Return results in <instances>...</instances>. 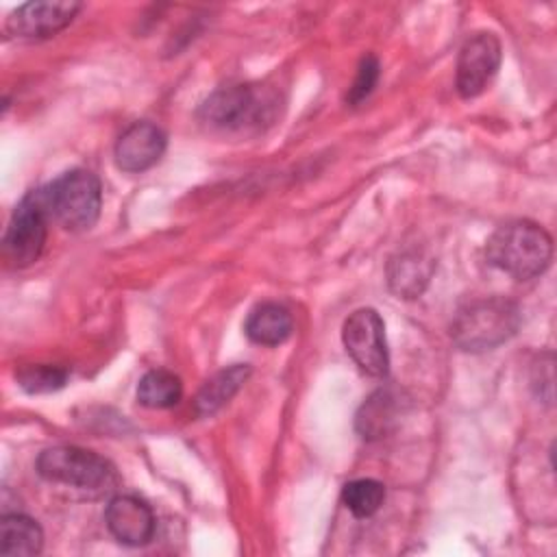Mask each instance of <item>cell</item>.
<instances>
[{"label":"cell","instance_id":"cell-1","mask_svg":"<svg viewBox=\"0 0 557 557\" xmlns=\"http://www.w3.org/2000/svg\"><path fill=\"white\" fill-rule=\"evenodd\" d=\"M487 261L516 281L540 276L553 257V237L531 220L500 224L485 244Z\"/></svg>","mask_w":557,"mask_h":557},{"label":"cell","instance_id":"cell-2","mask_svg":"<svg viewBox=\"0 0 557 557\" xmlns=\"http://www.w3.org/2000/svg\"><path fill=\"white\" fill-rule=\"evenodd\" d=\"M518 326V305L500 296H490L472 300L457 311L450 324V337L459 348L479 352L507 342L516 335Z\"/></svg>","mask_w":557,"mask_h":557},{"label":"cell","instance_id":"cell-3","mask_svg":"<svg viewBox=\"0 0 557 557\" xmlns=\"http://www.w3.org/2000/svg\"><path fill=\"white\" fill-rule=\"evenodd\" d=\"M50 220L67 231H87L96 224L102 207V187L94 172L76 168L39 187Z\"/></svg>","mask_w":557,"mask_h":557},{"label":"cell","instance_id":"cell-4","mask_svg":"<svg viewBox=\"0 0 557 557\" xmlns=\"http://www.w3.org/2000/svg\"><path fill=\"white\" fill-rule=\"evenodd\" d=\"M37 472L50 483L85 492H107L117 483L111 461L81 446H52L37 457Z\"/></svg>","mask_w":557,"mask_h":557},{"label":"cell","instance_id":"cell-5","mask_svg":"<svg viewBox=\"0 0 557 557\" xmlns=\"http://www.w3.org/2000/svg\"><path fill=\"white\" fill-rule=\"evenodd\" d=\"M48 220L50 215L39 189L28 191L17 202L2 239L4 257L13 268H26L41 257L48 237Z\"/></svg>","mask_w":557,"mask_h":557},{"label":"cell","instance_id":"cell-6","mask_svg":"<svg viewBox=\"0 0 557 557\" xmlns=\"http://www.w3.org/2000/svg\"><path fill=\"white\" fill-rule=\"evenodd\" d=\"M342 342L352 361L370 376H385L389 370V350L385 324L372 307L352 311L342 326Z\"/></svg>","mask_w":557,"mask_h":557},{"label":"cell","instance_id":"cell-7","mask_svg":"<svg viewBox=\"0 0 557 557\" xmlns=\"http://www.w3.org/2000/svg\"><path fill=\"white\" fill-rule=\"evenodd\" d=\"M503 59L500 41L494 33L470 35L457 54L455 85L461 98L479 96L496 76Z\"/></svg>","mask_w":557,"mask_h":557},{"label":"cell","instance_id":"cell-8","mask_svg":"<svg viewBox=\"0 0 557 557\" xmlns=\"http://www.w3.org/2000/svg\"><path fill=\"white\" fill-rule=\"evenodd\" d=\"M265 111L263 98L250 85H228L213 91L200 107V117L213 128L242 131L259 124Z\"/></svg>","mask_w":557,"mask_h":557},{"label":"cell","instance_id":"cell-9","mask_svg":"<svg viewBox=\"0 0 557 557\" xmlns=\"http://www.w3.org/2000/svg\"><path fill=\"white\" fill-rule=\"evenodd\" d=\"M81 2H26L20 4L7 20V33L22 39H46L63 30L76 13Z\"/></svg>","mask_w":557,"mask_h":557},{"label":"cell","instance_id":"cell-10","mask_svg":"<svg viewBox=\"0 0 557 557\" xmlns=\"http://www.w3.org/2000/svg\"><path fill=\"white\" fill-rule=\"evenodd\" d=\"M165 146L168 137L161 126L148 120L133 122L115 141V165L131 174L146 172L161 161Z\"/></svg>","mask_w":557,"mask_h":557},{"label":"cell","instance_id":"cell-11","mask_svg":"<svg viewBox=\"0 0 557 557\" xmlns=\"http://www.w3.org/2000/svg\"><path fill=\"white\" fill-rule=\"evenodd\" d=\"M104 522L111 535L126 546L148 544L157 529V520L150 505L131 494H120L109 500Z\"/></svg>","mask_w":557,"mask_h":557},{"label":"cell","instance_id":"cell-12","mask_svg":"<svg viewBox=\"0 0 557 557\" xmlns=\"http://www.w3.org/2000/svg\"><path fill=\"white\" fill-rule=\"evenodd\" d=\"M244 331L250 342L261 346H278L294 331V318L287 307L278 302H261L250 309Z\"/></svg>","mask_w":557,"mask_h":557},{"label":"cell","instance_id":"cell-13","mask_svg":"<svg viewBox=\"0 0 557 557\" xmlns=\"http://www.w3.org/2000/svg\"><path fill=\"white\" fill-rule=\"evenodd\" d=\"M250 376V366L248 363H233L220 372H215L196 394L194 400V411L200 418L213 416L215 411H220L237 392L239 387L246 383V379Z\"/></svg>","mask_w":557,"mask_h":557},{"label":"cell","instance_id":"cell-14","mask_svg":"<svg viewBox=\"0 0 557 557\" xmlns=\"http://www.w3.org/2000/svg\"><path fill=\"white\" fill-rule=\"evenodd\" d=\"M44 546L41 527L24 513H4L0 522V553L13 557L39 555Z\"/></svg>","mask_w":557,"mask_h":557},{"label":"cell","instance_id":"cell-15","mask_svg":"<svg viewBox=\"0 0 557 557\" xmlns=\"http://www.w3.org/2000/svg\"><path fill=\"white\" fill-rule=\"evenodd\" d=\"M433 272V261L420 252H403L392 259L387 268L392 289L403 298H416L422 294L429 276Z\"/></svg>","mask_w":557,"mask_h":557},{"label":"cell","instance_id":"cell-16","mask_svg":"<svg viewBox=\"0 0 557 557\" xmlns=\"http://www.w3.org/2000/svg\"><path fill=\"white\" fill-rule=\"evenodd\" d=\"M183 396L181 379L163 368L146 372L137 383V400L148 409H170Z\"/></svg>","mask_w":557,"mask_h":557},{"label":"cell","instance_id":"cell-17","mask_svg":"<svg viewBox=\"0 0 557 557\" xmlns=\"http://www.w3.org/2000/svg\"><path fill=\"white\" fill-rule=\"evenodd\" d=\"M342 500L355 518H370L385 500V487L376 479H355L342 490Z\"/></svg>","mask_w":557,"mask_h":557},{"label":"cell","instance_id":"cell-18","mask_svg":"<svg viewBox=\"0 0 557 557\" xmlns=\"http://www.w3.org/2000/svg\"><path fill=\"white\" fill-rule=\"evenodd\" d=\"M392 400L394 398H389V394L383 389L366 400V405L357 416V429L363 437L368 440L381 437L387 431V424L392 422V416H394Z\"/></svg>","mask_w":557,"mask_h":557},{"label":"cell","instance_id":"cell-19","mask_svg":"<svg viewBox=\"0 0 557 557\" xmlns=\"http://www.w3.org/2000/svg\"><path fill=\"white\" fill-rule=\"evenodd\" d=\"M65 381H67V370L59 368V366H48V363L28 366V368L20 370V374H17L20 387H24L28 394L54 392V389L63 387Z\"/></svg>","mask_w":557,"mask_h":557},{"label":"cell","instance_id":"cell-20","mask_svg":"<svg viewBox=\"0 0 557 557\" xmlns=\"http://www.w3.org/2000/svg\"><path fill=\"white\" fill-rule=\"evenodd\" d=\"M379 70H381L379 59L374 54H366L361 59V63L357 67V76H355V81L348 89V96H346V100L350 104H359L361 100H366L372 94V89L379 81Z\"/></svg>","mask_w":557,"mask_h":557}]
</instances>
